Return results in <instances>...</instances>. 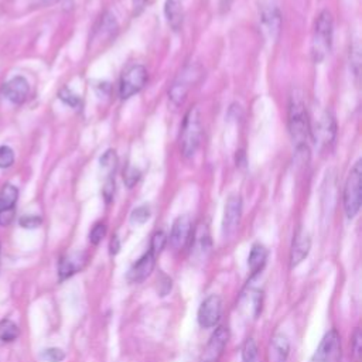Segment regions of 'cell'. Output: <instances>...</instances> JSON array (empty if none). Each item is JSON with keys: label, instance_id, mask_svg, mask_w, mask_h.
<instances>
[{"label": "cell", "instance_id": "6da1fadb", "mask_svg": "<svg viewBox=\"0 0 362 362\" xmlns=\"http://www.w3.org/2000/svg\"><path fill=\"white\" fill-rule=\"evenodd\" d=\"M289 132L297 154H308V139L311 138V126L308 112L302 91H295L289 102Z\"/></svg>", "mask_w": 362, "mask_h": 362}, {"label": "cell", "instance_id": "7a4b0ae2", "mask_svg": "<svg viewBox=\"0 0 362 362\" xmlns=\"http://www.w3.org/2000/svg\"><path fill=\"white\" fill-rule=\"evenodd\" d=\"M333 46V17L330 12L323 10L314 26L313 42H311V57L315 64L323 63L330 54Z\"/></svg>", "mask_w": 362, "mask_h": 362}, {"label": "cell", "instance_id": "3957f363", "mask_svg": "<svg viewBox=\"0 0 362 362\" xmlns=\"http://www.w3.org/2000/svg\"><path fill=\"white\" fill-rule=\"evenodd\" d=\"M204 78V68L199 64L191 63L187 64L176 76L170 90H169V98L170 101L179 106L181 105L190 91L201 83V79Z\"/></svg>", "mask_w": 362, "mask_h": 362}, {"label": "cell", "instance_id": "277c9868", "mask_svg": "<svg viewBox=\"0 0 362 362\" xmlns=\"http://www.w3.org/2000/svg\"><path fill=\"white\" fill-rule=\"evenodd\" d=\"M203 139V124H201V115L198 108H191L181 126L180 133V146L184 157H192L198 150Z\"/></svg>", "mask_w": 362, "mask_h": 362}, {"label": "cell", "instance_id": "5b68a950", "mask_svg": "<svg viewBox=\"0 0 362 362\" xmlns=\"http://www.w3.org/2000/svg\"><path fill=\"white\" fill-rule=\"evenodd\" d=\"M362 162H358L351 169L345 188H344V210L349 220L355 218L361 208V199H362Z\"/></svg>", "mask_w": 362, "mask_h": 362}, {"label": "cell", "instance_id": "8992f818", "mask_svg": "<svg viewBox=\"0 0 362 362\" xmlns=\"http://www.w3.org/2000/svg\"><path fill=\"white\" fill-rule=\"evenodd\" d=\"M337 136V124L336 117L330 110H326L323 116L320 117L318 124L311 131V138L315 143V147L320 151L330 150V147L334 145Z\"/></svg>", "mask_w": 362, "mask_h": 362}, {"label": "cell", "instance_id": "52a82bcc", "mask_svg": "<svg viewBox=\"0 0 362 362\" xmlns=\"http://www.w3.org/2000/svg\"><path fill=\"white\" fill-rule=\"evenodd\" d=\"M147 83V69L140 65L135 64L131 65L122 75L119 87V95L122 99H129L138 92H140Z\"/></svg>", "mask_w": 362, "mask_h": 362}, {"label": "cell", "instance_id": "ba28073f", "mask_svg": "<svg viewBox=\"0 0 362 362\" xmlns=\"http://www.w3.org/2000/svg\"><path fill=\"white\" fill-rule=\"evenodd\" d=\"M222 311L221 297L217 295L208 296L198 308V323L203 329H213L218 324Z\"/></svg>", "mask_w": 362, "mask_h": 362}, {"label": "cell", "instance_id": "9c48e42d", "mask_svg": "<svg viewBox=\"0 0 362 362\" xmlns=\"http://www.w3.org/2000/svg\"><path fill=\"white\" fill-rule=\"evenodd\" d=\"M240 215H242V199L239 195H231L225 204L222 220V232L225 238H229L236 232Z\"/></svg>", "mask_w": 362, "mask_h": 362}, {"label": "cell", "instance_id": "30bf717a", "mask_svg": "<svg viewBox=\"0 0 362 362\" xmlns=\"http://www.w3.org/2000/svg\"><path fill=\"white\" fill-rule=\"evenodd\" d=\"M340 355V336L336 330H331L321 340L315 349L311 362H336Z\"/></svg>", "mask_w": 362, "mask_h": 362}, {"label": "cell", "instance_id": "8fae6325", "mask_svg": "<svg viewBox=\"0 0 362 362\" xmlns=\"http://www.w3.org/2000/svg\"><path fill=\"white\" fill-rule=\"evenodd\" d=\"M156 265V255L149 251L146 252L129 270L128 273V279L131 283H142L143 280H146L150 273L153 272Z\"/></svg>", "mask_w": 362, "mask_h": 362}, {"label": "cell", "instance_id": "7c38bea8", "mask_svg": "<svg viewBox=\"0 0 362 362\" xmlns=\"http://www.w3.org/2000/svg\"><path fill=\"white\" fill-rule=\"evenodd\" d=\"M30 92V87L27 79L23 76H15L12 78L8 84L3 87V95L6 99H9L12 104L20 105L23 104Z\"/></svg>", "mask_w": 362, "mask_h": 362}, {"label": "cell", "instance_id": "4fadbf2b", "mask_svg": "<svg viewBox=\"0 0 362 362\" xmlns=\"http://www.w3.org/2000/svg\"><path fill=\"white\" fill-rule=\"evenodd\" d=\"M191 235V220L187 215L179 217L172 228L170 232V245L174 249H181L188 242Z\"/></svg>", "mask_w": 362, "mask_h": 362}, {"label": "cell", "instance_id": "5bb4252c", "mask_svg": "<svg viewBox=\"0 0 362 362\" xmlns=\"http://www.w3.org/2000/svg\"><path fill=\"white\" fill-rule=\"evenodd\" d=\"M311 248V238L306 231H299L293 239L292 252H290V263L292 268L300 265L308 255Z\"/></svg>", "mask_w": 362, "mask_h": 362}, {"label": "cell", "instance_id": "9a60e30c", "mask_svg": "<svg viewBox=\"0 0 362 362\" xmlns=\"http://www.w3.org/2000/svg\"><path fill=\"white\" fill-rule=\"evenodd\" d=\"M85 263V256L84 254H69L67 256H64L60 261V266H58V274L61 280H65L68 277H71L72 274H75L76 272L81 270L84 268Z\"/></svg>", "mask_w": 362, "mask_h": 362}, {"label": "cell", "instance_id": "2e32d148", "mask_svg": "<svg viewBox=\"0 0 362 362\" xmlns=\"http://www.w3.org/2000/svg\"><path fill=\"white\" fill-rule=\"evenodd\" d=\"M290 354V341L285 334H276L270 343V358L273 362H286Z\"/></svg>", "mask_w": 362, "mask_h": 362}, {"label": "cell", "instance_id": "e0dca14e", "mask_svg": "<svg viewBox=\"0 0 362 362\" xmlns=\"http://www.w3.org/2000/svg\"><path fill=\"white\" fill-rule=\"evenodd\" d=\"M165 15H166L169 26L174 31H179L183 26V20H184V10H183L181 0H166Z\"/></svg>", "mask_w": 362, "mask_h": 362}, {"label": "cell", "instance_id": "ac0fdd59", "mask_svg": "<svg viewBox=\"0 0 362 362\" xmlns=\"http://www.w3.org/2000/svg\"><path fill=\"white\" fill-rule=\"evenodd\" d=\"M261 19H262V24L266 28V31L273 38H276L281 28V17H280L279 10L274 6L263 8L262 13H261Z\"/></svg>", "mask_w": 362, "mask_h": 362}, {"label": "cell", "instance_id": "d6986e66", "mask_svg": "<svg viewBox=\"0 0 362 362\" xmlns=\"http://www.w3.org/2000/svg\"><path fill=\"white\" fill-rule=\"evenodd\" d=\"M228 338H229V333H228V329L225 327H218L215 330V333L213 334L210 343H208V347H207V354L211 356L210 361H217L218 356L222 354L227 343H228Z\"/></svg>", "mask_w": 362, "mask_h": 362}, {"label": "cell", "instance_id": "ffe728a7", "mask_svg": "<svg viewBox=\"0 0 362 362\" xmlns=\"http://www.w3.org/2000/svg\"><path fill=\"white\" fill-rule=\"evenodd\" d=\"M211 249V238L210 232L206 225H199L194 232V242H192V252L194 255H199L201 258H206V255Z\"/></svg>", "mask_w": 362, "mask_h": 362}, {"label": "cell", "instance_id": "44dd1931", "mask_svg": "<svg viewBox=\"0 0 362 362\" xmlns=\"http://www.w3.org/2000/svg\"><path fill=\"white\" fill-rule=\"evenodd\" d=\"M266 259H268V251L263 245L261 244H255L251 249V254H249V258H248V266L251 269V273L252 274H256L259 273L265 263H266Z\"/></svg>", "mask_w": 362, "mask_h": 362}, {"label": "cell", "instance_id": "7402d4cb", "mask_svg": "<svg viewBox=\"0 0 362 362\" xmlns=\"http://www.w3.org/2000/svg\"><path fill=\"white\" fill-rule=\"evenodd\" d=\"M19 198V190L13 184H6L0 190V211L15 210Z\"/></svg>", "mask_w": 362, "mask_h": 362}, {"label": "cell", "instance_id": "603a6c76", "mask_svg": "<svg viewBox=\"0 0 362 362\" xmlns=\"http://www.w3.org/2000/svg\"><path fill=\"white\" fill-rule=\"evenodd\" d=\"M117 30V23L116 20L110 16V15H105L102 19H101V26L98 28H95V33L94 35L97 37V42H101V40H106V38H110L112 35H115Z\"/></svg>", "mask_w": 362, "mask_h": 362}, {"label": "cell", "instance_id": "cb8c5ba5", "mask_svg": "<svg viewBox=\"0 0 362 362\" xmlns=\"http://www.w3.org/2000/svg\"><path fill=\"white\" fill-rule=\"evenodd\" d=\"M19 327L10 320L0 321V341L12 343L19 337Z\"/></svg>", "mask_w": 362, "mask_h": 362}, {"label": "cell", "instance_id": "d4e9b609", "mask_svg": "<svg viewBox=\"0 0 362 362\" xmlns=\"http://www.w3.org/2000/svg\"><path fill=\"white\" fill-rule=\"evenodd\" d=\"M166 242H167V236L163 231H157L153 238H151V245H150V251L157 255L162 252L166 247Z\"/></svg>", "mask_w": 362, "mask_h": 362}, {"label": "cell", "instance_id": "484cf974", "mask_svg": "<svg viewBox=\"0 0 362 362\" xmlns=\"http://www.w3.org/2000/svg\"><path fill=\"white\" fill-rule=\"evenodd\" d=\"M258 356V347L254 338H248L242 348V359L244 362H255Z\"/></svg>", "mask_w": 362, "mask_h": 362}, {"label": "cell", "instance_id": "4316f807", "mask_svg": "<svg viewBox=\"0 0 362 362\" xmlns=\"http://www.w3.org/2000/svg\"><path fill=\"white\" fill-rule=\"evenodd\" d=\"M15 163V153L9 146H0V169H9Z\"/></svg>", "mask_w": 362, "mask_h": 362}, {"label": "cell", "instance_id": "83f0119b", "mask_svg": "<svg viewBox=\"0 0 362 362\" xmlns=\"http://www.w3.org/2000/svg\"><path fill=\"white\" fill-rule=\"evenodd\" d=\"M117 165V157L116 153L113 150H108L102 157H101V166L104 170H106L108 173L113 172L115 167Z\"/></svg>", "mask_w": 362, "mask_h": 362}, {"label": "cell", "instance_id": "f1b7e54d", "mask_svg": "<svg viewBox=\"0 0 362 362\" xmlns=\"http://www.w3.org/2000/svg\"><path fill=\"white\" fill-rule=\"evenodd\" d=\"M105 233H106V227H105V224H102V222L95 224L94 228H92L91 232H90V240H91V244L98 245V244L101 242V240L104 239Z\"/></svg>", "mask_w": 362, "mask_h": 362}, {"label": "cell", "instance_id": "f546056e", "mask_svg": "<svg viewBox=\"0 0 362 362\" xmlns=\"http://www.w3.org/2000/svg\"><path fill=\"white\" fill-rule=\"evenodd\" d=\"M149 217H150V210L147 207H139L132 213L131 222L140 225V224H145L149 220Z\"/></svg>", "mask_w": 362, "mask_h": 362}, {"label": "cell", "instance_id": "4dcf8cb0", "mask_svg": "<svg viewBox=\"0 0 362 362\" xmlns=\"http://www.w3.org/2000/svg\"><path fill=\"white\" fill-rule=\"evenodd\" d=\"M43 358L47 362H61L65 358V354L60 348H49L43 352Z\"/></svg>", "mask_w": 362, "mask_h": 362}, {"label": "cell", "instance_id": "1f68e13d", "mask_svg": "<svg viewBox=\"0 0 362 362\" xmlns=\"http://www.w3.org/2000/svg\"><path fill=\"white\" fill-rule=\"evenodd\" d=\"M19 222H20V225H22L23 228H26V229H34V228L42 225L43 221H42V218L37 217V215H24V217L20 218Z\"/></svg>", "mask_w": 362, "mask_h": 362}, {"label": "cell", "instance_id": "d6a6232c", "mask_svg": "<svg viewBox=\"0 0 362 362\" xmlns=\"http://www.w3.org/2000/svg\"><path fill=\"white\" fill-rule=\"evenodd\" d=\"M60 99L72 108H76L79 105V98L75 94H72L68 88L60 91Z\"/></svg>", "mask_w": 362, "mask_h": 362}, {"label": "cell", "instance_id": "836d02e7", "mask_svg": "<svg viewBox=\"0 0 362 362\" xmlns=\"http://www.w3.org/2000/svg\"><path fill=\"white\" fill-rule=\"evenodd\" d=\"M139 177H140V173H139L136 169H133V167H129V169L124 173V180H125V184H126L128 187H133V186L138 183Z\"/></svg>", "mask_w": 362, "mask_h": 362}, {"label": "cell", "instance_id": "e575fe53", "mask_svg": "<svg viewBox=\"0 0 362 362\" xmlns=\"http://www.w3.org/2000/svg\"><path fill=\"white\" fill-rule=\"evenodd\" d=\"M158 293H160V296H166L170 290H172V279L170 277H167L166 274H162V277H160V280H158Z\"/></svg>", "mask_w": 362, "mask_h": 362}, {"label": "cell", "instance_id": "d590c367", "mask_svg": "<svg viewBox=\"0 0 362 362\" xmlns=\"http://www.w3.org/2000/svg\"><path fill=\"white\" fill-rule=\"evenodd\" d=\"M13 220H15V210L0 211V225H2V227L10 225Z\"/></svg>", "mask_w": 362, "mask_h": 362}, {"label": "cell", "instance_id": "8d00e7d4", "mask_svg": "<svg viewBox=\"0 0 362 362\" xmlns=\"http://www.w3.org/2000/svg\"><path fill=\"white\" fill-rule=\"evenodd\" d=\"M352 349H354V355L356 359H359L361 355V331L356 329L354 333V340H352Z\"/></svg>", "mask_w": 362, "mask_h": 362}, {"label": "cell", "instance_id": "74e56055", "mask_svg": "<svg viewBox=\"0 0 362 362\" xmlns=\"http://www.w3.org/2000/svg\"><path fill=\"white\" fill-rule=\"evenodd\" d=\"M133 2V8H135V12L139 13L147 3V0H132Z\"/></svg>", "mask_w": 362, "mask_h": 362}, {"label": "cell", "instance_id": "f35d334b", "mask_svg": "<svg viewBox=\"0 0 362 362\" xmlns=\"http://www.w3.org/2000/svg\"><path fill=\"white\" fill-rule=\"evenodd\" d=\"M117 251H119V239H117V236H115L110 242V254L116 255Z\"/></svg>", "mask_w": 362, "mask_h": 362}, {"label": "cell", "instance_id": "ab89813d", "mask_svg": "<svg viewBox=\"0 0 362 362\" xmlns=\"http://www.w3.org/2000/svg\"><path fill=\"white\" fill-rule=\"evenodd\" d=\"M57 2H60V0H35V3L40 6H49V5H53Z\"/></svg>", "mask_w": 362, "mask_h": 362}, {"label": "cell", "instance_id": "60d3db41", "mask_svg": "<svg viewBox=\"0 0 362 362\" xmlns=\"http://www.w3.org/2000/svg\"><path fill=\"white\" fill-rule=\"evenodd\" d=\"M201 362H214V361H210V359H206V361H201Z\"/></svg>", "mask_w": 362, "mask_h": 362}]
</instances>
